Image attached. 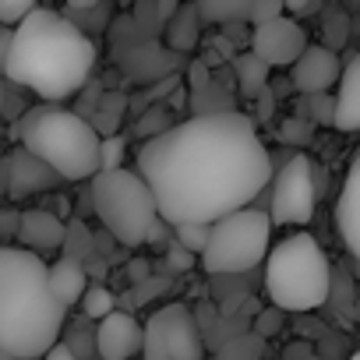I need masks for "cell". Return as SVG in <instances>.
I'll list each match as a JSON object with an SVG mask.
<instances>
[{
  "mask_svg": "<svg viewBox=\"0 0 360 360\" xmlns=\"http://www.w3.org/2000/svg\"><path fill=\"white\" fill-rule=\"evenodd\" d=\"M293 110H297L300 117H307L311 124H328V127H335V96H328V92L297 96Z\"/></svg>",
  "mask_w": 360,
  "mask_h": 360,
  "instance_id": "44dd1931",
  "label": "cell"
},
{
  "mask_svg": "<svg viewBox=\"0 0 360 360\" xmlns=\"http://www.w3.org/2000/svg\"><path fill=\"white\" fill-rule=\"evenodd\" d=\"M145 346V325L127 311H113L96 325V356L99 360H131Z\"/></svg>",
  "mask_w": 360,
  "mask_h": 360,
  "instance_id": "7c38bea8",
  "label": "cell"
},
{
  "mask_svg": "<svg viewBox=\"0 0 360 360\" xmlns=\"http://www.w3.org/2000/svg\"><path fill=\"white\" fill-rule=\"evenodd\" d=\"M43 360H82V356H78V353H75L68 342H57V346H53V349H50Z\"/></svg>",
  "mask_w": 360,
  "mask_h": 360,
  "instance_id": "d590c367",
  "label": "cell"
},
{
  "mask_svg": "<svg viewBox=\"0 0 360 360\" xmlns=\"http://www.w3.org/2000/svg\"><path fill=\"white\" fill-rule=\"evenodd\" d=\"M202 11H198V4L195 0H184L176 11H173V18L166 22V43L173 46V50H180V53H188V50H195L198 46V36H202Z\"/></svg>",
  "mask_w": 360,
  "mask_h": 360,
  "instance_id": "e0dca14e",
  "label": "cell"
},
{
  "mask_svg": "<svg viewBox=\"0 0 360 360\" xmlns=\"http://www.w3.org/2000/svg\"><path fill=\"white\" fill-rule=\"evenodd\" d=\"M346 25H349V18H346L342 11H332V15H328V43H325V46H332V50L342 46V43H346Z\"/></svg>",
  "mask_w": 360,
  "mask_h": 360,
  "instance_id": "1f68e13d",
  "label": "cell"
},
{
  "mask_svg": "<svg viewBox=\"0 0 360 360\" xmlns=\"http://www.w3.org/2000/svg\"><path fill=\"white\" fill-rule=\"evenodd\" d=\"M332 279L335 272L321 244L304 230L283 237L265 258V293L276 307L290 314H307L325 307L332 297Z\"/></svg>",
  "mask_w": 360,
  "mask_h": 360,
  "instance_id": "5b68a950",
  "label": "cell"
},
{
  "mask_svg": "<svg viewBox=\"0 0 360 360\" xmlns=\"http://www.w3.org/2000/svg\"><path fill=\"white\" fill-rule=\"evenodd\" d=\"M15 141L46 159L64 180H92L103 169V131L57 103L29 106L15 124Z\"/></svg>",
  "mask_w": 360,
  "mask_h": 360,
  "instance_id": "277c9868",
  "label": "cell"
},
{
  "mask_svg": "<svg viewBox=\"0 0 360 360\" xmlns=\"http://www.w3.org/2000/svg\"><path fill=\"white\" fill-rule=\"evenodd\" d=\"M124 155H127V141L120 134H103V169L124 166Z\"/></svg>",
  "mask_w": 360,
  "mask_h": 360,
  "instance_id": "4316f807",
  "label": "cell"
},
{
  "mask_svg": "<svg viewBox=\"0 0 360 360\" xmlns=\"http://www.w3.org/2000/svg\"><path fill=\"white\" fill-rule=\"evenodd\" d=\"M173 124H169V117L162 113V110H152L145 120H138V127H134V134L138 138H155V134H162V131H169Z\"/></svg>",
  "mask_w": 360,
  "mask_h": 360,
  "instance_id": "f1b7e54d",
  "label": "cell"
},
{
  "mask_svg": "<svg viewBox=\"0 0 360 360\" xmlns=\"http://www.w3.org/2000/svg\"><path fill=\"white\" fill-rule=\"evenodd\" d=\"M318 8H321V0H286V15H293V18L314 15Z\"/></svg>",
  "mask_w": 360,
  "mask_h": 360,
  "instance_id": "e575fe53",
  "label": "cell"
},
{
  "mask_svg": "<svg viewBox=\"0 0 360 360\" xmlns=\"http://www.w3.org/2000/svg\"><path fill=\"white\" fill-rule=\"evenodd\" d=\"M307 46H311L307 43V32H304V25L293 15H279V18L265 22V25H255L251 50L262 60H269L272 68H293L304 57Z\"/></svg>",
  "mask_w": 360,
  "mask_h": 360,
  "instance_id": "8fae6325",
  "label": "cell"
},
{
  "mask_svg": "<svg viewBox=\"0 0 360 360\" xmlns=\"http://www.w3.org/2000/svg\"><path fill=\"white\" fill-rule=\"evenodd\" d=\"M92 248H96V240H92V233L85 230V223L71 219V223H68V240H64V255H68V258H78V262H85V258L92 255Z\"/></svg>",
  "mask_w": 360,
  "mask_h": 360,
  "instance_id": "d4e9b609",
  "label": "cell"
},
{
  "mask_svg": "<svg viewBox=\"0 0 360 360\" xmlns=\"http://www.w3.org/2000/svg\"><path fill=\"white\" fill-rule=\"evenodd\" d=\"M353 314H356V321H360V290H356V307H353Z\"/></svg>",
  "mask_w": 360,
  "mask_h": 360,
  "instance_id": "f35d334b",
  "label": "cell"
},
{
  "mask_svg": "<svg viewBox=\"0 0 360 360\" xmlns=\"http://www.w3.org/2000/svg\"><path fill=\"white\" fill-rule=\"evenodd\" d=\"M286 11V0H255L251 8V25H265L272 18H279Z\"/></svg>",
  "mask_w": 360,
  "mask_h": 360,
  "instance_id": "f546056e",
  "label": "cell"
},
{
  "mask_svg": "<svg viewBox=\"0 0 360 360\" xmlns=\"http://www.w3.org/2000/svg\"><path fill=\"white\" fill-rule=\"evenodd\" d=\"M195 258H198V255H195V251H188V248L180 244L176 237H173V244L166 248V265H169L173 272H184V269H191V265H195Z\"/></svg>",
  "mask_w": 360,
  "mask_h": 360,
  "instance_id": "4dcf8cb0",
  "label": "cell"
},
{
  "mask_svg": "<svg viewBox=\"0 0 360 360\" xmlns=\"http://www.w3.org/2000/svg\"><path fill=\"white\" fill-rule=\"evenodd\" d=\"M176 8H180V0H159V18H162V22H169Z\"/></svg>",
  "mask_w": 360,
  "mask_h": 360,
  "instance_id": "8d00e7d4",
  "label": "cell"
},
{
  "mask_svg": "<svg viewBox=\"0 0 360 360\" xmlns=\"http://www.w3.org/2000/svg\"><path fill=\"white\" fill-rule=\"evenodd\" d=\"M335 223H339V237H342L346 251L360 265V148L353 152V159L346 166V180H342L339 202H335Z\"/></svg>",
  "mask_w": 360,
  "mask_h": 360,
  "instance_id": "9a60e30c",
  "label": "cell"
},
{
  "mask_svg": "<svg viewBox=\"0 0 360 360\" xmlns=\"http://www.w3.org/2000/svg\"><path fill=\"white\" fill-rule=\"evenodd\" d=\"M82 311H85V318L103 321L106 314H113V311H117V300H113V293H110L106 286H89V290H85V297H82Z\"/></svg>",
  "mask_w": 360,
  "mask_h": 360,
  "instance_id": "cb8c5ba5",
  "label": "cell"
},
{
  "mask_svg": "<svg viewBox=\"0 0 360 360\" xmlns=\"http://www.w3.org/2000/svg\"><path fill=\"white\" fill-rule=\"evenodd\" d=\"M318 205L314 191V162L304 152H293L283 169L272 176V191H269V216L276 226H307Z\"/></svg>",
  "mask_w": 360,
  "mask_h": 360,
  "instance_id": "9c48e42d",
  "label": "cell"
},
{
  "mask_svg": "<svg viewBox=\"0 0 360 360\" xmlns=\"http://www.w3.org/2000/svg\"><path fill=\"white\" fill-rule=\"evenodd\" d=\"M279 134H283V141H293V145H300V141H311V134H314V124H311L307 117L293 113L290 120H283Z\"/></svg>",
  "mask_w": 360,
  "mask_h": 360,
  "instance_id": "484cf974",
  "label": "cell"
},
{
  "mask_svg": "<svg viewBox=\"0 0 360 360\" xmlns=\"http://www.w3.org/2000/svg\"><path fill=\"white\" fill-rule=\"evenodd\" d=\"M262 342H265V335H258V332L237 335V339H230V342L219 349L216 360H258V356H262Z\"/></svg>",
  "mask_w": 360,
  "mask_h": 360,
  "instance_id": "603a6c76",
  "label": "cell"
},
{
  "mask_svg": "<svg viewBox=\"0 0 360 360\" xmlns=\"http://www.w3.org/2000/svg\"><path fill=\"white\" fill-rule=\"evenodd\" d=\"M68 304L53 293L43 255L4 244L0 248V349L18 360H43L64 332Z\"/></svg>",
  "mask_w": 360,
  "mask_h": 360,
  "instance_id": "3957f363",
  "label": "cell"
},
{
  "mask_svg": "<svg viewBox=\"0 0 360 360\" xmlns=\"http://www.w3.org/2000/svg\"><path fill=\"white\" fill-rule=\"evenodd\" d=\"M89 276H85V265L78 262V258H57L53 265H50V283H53V293L68 304V307H75V304H82V297H85V290H89V283H85Z\"/></svg>",
  "mask_w": 360,
  "mask_h": 360,
  "instance_id": "ac0fdd59",
  "label": "cell"
},
{
  "mask_svg": "<svg viewBox=\"0 0 360 360\" xmlns=\"http://www.w3.org/2000/svg\"><path fill=\"white\" fill-rule=\"evenodd\" d=\"M349 360H360V353H353V356H349Z\"/></svg>",
  "mask_w": 360,
  "mask_h": 360,
  "instance_id": "ab89813d",
  "label": "cell"
},
{
  "mask_svg": "<svg viewBox=\"0 0 360 360\" xmlns=\"http://www.w3.org/2000/svg\"><path fill=\"white\" fill-rule=\"evenodd\" d=\"M68 8H99V4H110V0H64Z\"/></svg>",
  "mask_w": 360,
  "mask_h": 360,
  "instance_id": "74e56055",
  "label": "cell"
},
{
  "mask_svg": "<svg viewBox=\"0 0 360 360\" xmlns=\"http://www.w3.org/2000/svg\"><path fill=\"white\" fill-rule=\"evenodd\" d=\"M283 314H286V311H283V307H276V304H272V311H265V314H262V318H258V328H255V332H258V335H265V339H269V335H272V332H276V328H279V321H283Z\"/></svg>",
  "mask_w": 360,
  "mask_h": 360,
  "instance_id": "836d02e7",
  "label": "cell"
},
{
  "mask_svg": "<svg viewBox=\"0 0 360 360\" xmlns=\"http://www.w3.org/2000/svg\"><path fill=\"white\" fill-rule=\"evenodd\" d=\"M0 64L11 85L36 92L43 103H64L89 85L96 43L75 18L36 8L18 25H4Z\"/></svg>",
  "mask_w": 360,
  "mask_h": 360,
  "instance_id": "7a4b0ae2",
  "label": "cell"
},
{
  "mask_svg": "<svg viewBox=\"0 0 360 360\" xmlns=\"http://www.w3.org/2000/svg\"><path fill=\"white\" fill-rule=\"evenodd\" d=\"M272 216L244 205L212 223L209 248L202 255V269L209 276H240L262 265L272 251Z\"/></svg>",
  "mask_w": 360,
  "mask_h": 360,
  "instance_id": "52a82bcc",
  "label": "cell"
},
{
  "mask_svg": "<svg viewBox=\"0 0 360 360\" xmlns=\"http://www.w3.org/2000/svg\"><path fill=\"white\" fill-rule=\"evenodd\" d=\"M39 0H0V22L4 25H18L29 11H36Z\"/></svg>",
  "mask_w": 360,
  "mask_h": 360,
  "instance_id": "83f0119b",
  "label": "cell"
},
{
  "mask_svg": "<svg viewBox=\"0 0 360 360\" xmlns=\"http://www.w3.org/2000/svg\"><path fill=\"white\" fill-rule=\"evenodd\" d=\"M173 237L184 244L188 251H195L202 258L205 248H209V237H212V223H176L173 226Z\"/></svg>",
  "mask_w": 360,
  "mask_h": 360,
  "instance_id": "7402d4cb",
  "label": "cell"
},
{
  "mask_svg": "<svg viewBox=\"0 0 360 360\" xmlns=\"http://www.w3.org/2000/svg\"><path fill=\"white\" fill-rule=\"evenodd\" d=\"M335 131L360 134V53L342 68L335 85Z\"/></svg>",
  "mask_w": 360,
  "mask_h": 360,
  "instance_id": "2e32d148",
  "label": "cell"
},
{
  "mask_svg": "<svg viewBox=\"0 0 360 360\" xmlns=\"http://www.w3.org/2000/svg\"><path fill=\"white\" fill-rule=\"evenodd\" d=\"M18 226H22V212L18 209H4V216H0V233H4L8 244L18 240Z\"/></svg>",
  "mask_w": 360,
  "mask_h": 360,
  "instance_id": "d6a6232c",
  "label": "cell"
},
{
  "mask_svg": "<svg viewBox=\"0 0 360 360\" xmlns=\"http://www.w3.org/2000/svg\"><path fill=\"white\" fill-rule=\"evenodd\" d=\"M233 71H237L240 92H244L248 99H258V96L269 89V71H272V64H269V60H262L255 50H251V53L233 57Z\"/></svg>",
  "mask_w": 360,
  "mask_h": 360,
  "instance_id": "d6986e66",
  "label": "cell"
},
{
  "mask_svg": "<svg viewBox=\"0 0 360 360\" xmlns=\"http://www.w3.org/2000/svg\"><path fill=\"white\" fill-rule=\"evenodd\" d=\"M166 223H216L272 184V152L240 110L195 113L145 138L134 155Z\"/></svg>",
  "mask_w": 360,
  "mask_h": 360,
  "instance_id": "6da1fadb",
  "label": "cell"
},
{
  "mask_svg": "<svg viewBox=\"0 0 360 360\" xmlns=\"http://www.w3.org/2000/svg\"><path fill=\"white\" fill-rule=\"evenodd\" d=\"M339 57L332 46L311 43L304 50V57L290 68V85L297 96H311V92H332L339 85Z\"/></svg>",
  "mask_w": 360,
  "mask_h": 360,
  "instance_id": "4fadbf2b",
  "label": "cell"
},
{
  "mask_svg": "<svg viewBox=\"0 0 360 360\" xmlns=\"http://www.w3.org/2000/svg\"><path fill=\"white\" fill-rule=\"evenodd\" d=\"M195 4H198V11L209 25H223V22H237V18L251 22L255 0H195Z\"/></svg>",
  "mask_w": 360,
  "mask_h": 360,
  "instance_id": "ffe728a7",
  "label": "cell"
},
{
  "mask_svg": "<svg viewBox=\"0 0 360 360\" xmlns=\"http://www.w3.org/2000/svg\"><path fill=\"white\" fill-rule=\"evenodd\" d=\"M68 223H71V219H64V216L53 212V209H25L15 244H22V248H29V251H36V255H57V251H64Z\"/></svg>",
  "mask_w": 360,
  "mask_h": 360,
  "instance_id": "5bb4252c",
  "label": "cell"
},
{
  "mask_svg": "<svg viewBox=\"0 0 360 360\" xmlns=\"http://www.w3.org/2000/svg\"><path fill=\"white\" fill-rule=\"evenodd\" d=\"M205 339L188 304H166L145 321L141 360H202Z\"/></svg>",
  "mask_w": 360,
  "mask_h": 360,
  "instance_id": "ba28073f",
  "label": "cell"
},
{
  "mask_svg": "<svg viewBox=\"0 0 360 360\" xmlns=\"http://www.w3.org/2000/svg\"><path fill=\"white\" fill-rule=\"evenodd\" d=\"M92 212L103 223V230L124 244V248H141L152 240L155 226L162 223L159 202L152 184L138 169H99L92 176Z\"/></svg>",
  "mask_w": 360,
  "mask_h": 360,
  "instance_id": "8992f818",
  "label": "cell"
},
{
  "mask_svg": "<svg viewBox=\"0 0 360 360\" xmlns=\"http://www.w3.org/2000/svg\"><path fill=\"white\" fill-rule=\"evenodd\" d=\"M60 184H64V176L46 159L29 152L25 145L8 152V159H4V191H8L11 202H22V198H32V195H50Z\"/></svg>",
  "mask_w": 360,
  "mask_h": 360,
  "instance_id": "30bf717a",
  "label": "cell"
}]
</instances>
